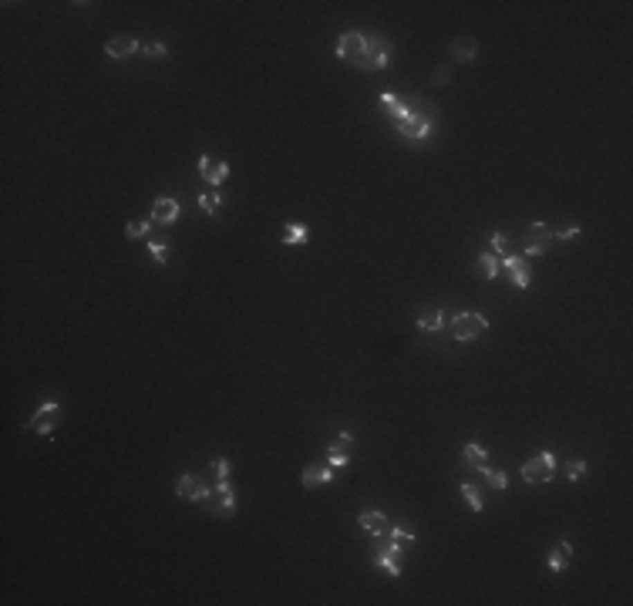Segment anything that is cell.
Here are the masks:
<instances>
[{"label": "cell", "mask_w": 633, "mask_h": 606, "mask_svg": "<svg viewBox=\"0 0 633 606\" xmlns=\"http://www.w3.org/2000/svg\"><path fill=\"white\" fill-rule=\"evenodd\" d=\"M387 41H380L374 34L364 30H347L337 41V57L354 64L357 71H384L387 68Z\"/></svg>", "instance_id": "6da1fadb"}, {"label": "cell", "mask_w": 633, "mask_h": 606, "mask_svg": "<svg viewBox=\"0 0 633 606\" xmlns=\"http://www.w3.org/2000/svg\"><path fill=\"white\" fill-rule=\"evenodd\" d=\"M522 479L529 481V485H549V481L556 479V454L539 452V454H532V458H526Z\"/></svg>", "instance_id": "7a4b0ae2"}, {"label": "cell", "mask_w": 633, "mask_h": 606, "mask_svg": "<svg viewBox=\"0 0 633 606\" xmlns=\"http://www.w3.org/2000/svg\"><path fill=\"white\" fill-rule=\"evenodd\" d=\"M485 330H488V320H485L481 313H475V310H461V313L452 317V337H455L458 344L475 340V337H481Z\"/></svg>", "instance_id": "3957f363"}, {"label": "cell", "mask_w": 633, "mask_h": 606, "mask_svg": "<svg viewBox=\"0 0 633 606\" xmlns=\"http://www.w3.org/2000/svg\"><path fill=\"white\" fill-rule=\"evenodd\" d=\"M61 425V404L57 401H44L37 411H34V418L27 421V428L34 431V434H41V438H51L54 431Z\"/></svg>", "instance_id": "277c9868"}, {"label": "cell", "mask_w": 633, "mask_h": 606, "mask_svg": "<svg viewBox=\"0 0 633 606\" xmlns=\"http://www.w3.org/2000/svg\"><path fill=\"white\" fill-rule=\"evenodd\" d=\"M176 495H178V499H185V502H209V495H212V485H209L203 475H192V472H185V475H178V479H176Z\"/></svg>", "instance_id": "5b68a950"}, {"label": "cell", "mask_w": 633, "mask_h": 606, "mask_svg": "<svg viewBox=\"0 0 633 606\" xmlns=\"http://www.w3.org/2000/svg\"><path fill=\"white\" fill-rule=\"evenodd\" d=\"M549 243H553V229L535 219V223H529L526 236H522V252L526 256H542V252L549 250Z\"/></svg>", "instance_id": "8992f818"}, {"label": "cell", "mask_w": 633, "mask_h": 606, "mask_svg": "<svg viewBox=\"0 0 633 606\" xmlns=\"http://www.w3.org/2000/svg\"><path fill=\"white\" fill-rule=\"evenodd\" d=\"M209 505H212V512L219 515V519H229L232 512H236V492H232V485L229 479H219L212 485V495H209Z\"/></svg>", "instance_id": "52a82bcc"}, {"label": "cell", "mask_w": 633, "mask_h": 606, "mask_svg": "<svg viewBox=\"0 0 633 606\" xmlns=\"http://www.w3.org/2000/svg\"><path fill=\"white\" fill-rule=\"evenodd\" d=\"M398 131H401L405 138H411V142H428L431 115H425V111H411L405 122H398Z\"/></svg>", "instance_id": "ba28073f"}, {"label": "cell", "mask_w": 633, "mask_h": 606, "mask_svg": "<svg viewBox=\"0 0 633 606\" xmlns=\"http://www.w3.org/2000/svg\"><path fill=\"white\" fill-rule=\"evenodd\" d=\"M178 216H182V205H178L172 196H158L149 219H152L155 226H172V223H178Z\"/></svg>", "instance_id": "9c48e42d"}, {"label": "cell", "mask_w": 633, "mask_h": 606, "mask_svg": "<svg viewBox=\"0 0 633 606\" xmlns=\"http://www.w3.org/2000/svg\"><path fill=\"white\" fill-rule=\"evenodd\" d=\"M199 176L216 189V185H223L229 178V162L223 158H212V155H199Z\"/></svg>", "instance_id": "30bf717a"}, {"label": "cell", "mask_w": 633, "mask_h": 606, "mask_svg": "<svg viewBox=\"0 0 633 606\" xmlns=\"http://www.w3.org/2000/svg\"><path fill=\"white\" fill-rule=\"evenodd\" d=\"M448 54H452V61H458V64H472L479 57V41L468 37V34H458L455 41L448 44Z\"/></svg>", "instance_id": "8fae6325"}, {"label": "cell", "mask_w": 633, "mask_h": 606, "mask_svg": "<svg viewBox=\"0 0 633 606\" xmlns=\"http://www.w3.org/2000/svg\"><path fill=\"white\" fill-rule=\"evenodd\" d=\"M135 50H142V44H138L135 37H128V34H115V37H108V44H104V57L122 61V57H131Z\"/></svg>", "instance_id": "7c38bea8"}, {"label": "cell", "mask_w": 633, "mask_h": 606, "mask_svg": "<svg viewBox=\"0 0 633 606\" xmlns=\"http://www.w3.org/2000/svg\"><path fill=\"white\" fill-rule=\"evenodd\" d=\"M502 270H506L508 279H512L519 290H529L532 286V277H529V270H526V259H522V256H512V252L502 256Z\"/></svg>", "instance_id": "4fadbf2b"}, {"label": "cell", "mask_w": 633, "mask_h": 606, "mask_svg": "<svg viewBox=\"0 0 633 606\" xmlns=\"http://www.w3.org/2000/svg\"><path fill=\"white\" fill-rule=\"evenodd\" d=\"M357 522H360V529H367L371 535H378V539L391 529V519H387L380 508H364V512L357 515Z\"/></svg>", "instance_id": "5bb4252c"}, {"label": "cell", "mask_w": 633, "mask_h": 606, "mask_svg": "<svg viewBox=\"0 0 633 606\" xmlns=\"http://www.w3.org/2000/svg\"><path fill=\"white\" fill-rule=\"evenodd\" d=\"M380 539H384V542H380L384 549H391V553H398V556H401V553L407 549V546L414 542V535H411V532H407V529H394V526L384 532Z\"/></svg>", "instance_id": "9a60e30c"}, {"label": "cell", "mask_w": 633, "mask_h": 606, "mask_svg": "<svg viewBox=\"0 0 633 606\" xmlns=\"http://www.w3.org/2000/svg\"><path fill=\"white\" fill-rule=\"evenodd\" d=\"M333 479V468L330 465H306L300 481H304V488H317V485H327Z\"/></svg>", "instance_id": "2e32d148"}, {"label": "cell", "mask_w": 633, "mask_h": 606, "mask_svg": "<svg viewBox=\"0 0 633 606\" xmlns=\"http://www.w3.org/2000/svg\"><path fill=\"white\" fill-rule=\"evenodd\" d=\"M378 101H380V108H384V111L394 118V125H398V122H405L407 115H411V108H407V104L398 98V95H391V91H384Z\"/></svg>", "instance_id": "e0dca14e"}, {"label": "cell", "mask_w": 633, "mask_h": 606, "mask_svg": "<svg viewBox=\"0 0 633 606\" xmlns=\"http://www.w3.org/2000/svg\"><path fill=\"white\" fill-rule=\"evenodd\" d=\"M569 559H573V546H569L566 539H559L556 546H553V553H549V569H553V573H566Z\"/></svg>", "instance_id": "ac0fdd59"}, {"label": "cell", "mask_w": 633, "mask_h": 606, "mask_svg": "<svg viewBox=\"0 0 633 606\" xmlns=\"http://www.w3.org/2000/svg\"><path fill=\"white\" fill-rule=\"evenodd\" d=\"M374 562H378L387 576H394V580L401 576V556L398 553H391V549H384V546H380V553L374 556Z\"/></svg>", "instance_id": "d6986e66"}, {"label": "cell", "mask_w": 633, "mask_h": 606, "mask_svg": "<svg viewBox=\"0 0 633 606\" xmlns=\"http://www.w3.org/2000/svg\"><path fill=\"white\" fill-rule=\"evenodd\" d=\"M461 465H465V468H481V465H488V452L472 441V445L461 448Z\"/></svg>", "instance_id": "ffe728a7"}, {"label": "cell", "mask_w": 633, "mask_h": 606, "mask_svg": "<svg viewBox=\"0 0 633 606\" xmlns=\"http://www.w3.org/2000/svg\"><path fill=\"white\" fill-rule=\"evenodd\" d=\"M306 239H310V229L304 226V223H286V229H283V246H304Z\"/></svg>", "instance_id": "44dd1931"}, {"label": "cell", "mask_w": 633, "mask_h": 606, "mask_svg": "<svg viewBox=\"0 0 633 606\" xmlns=\"http://www.w3.org/2000/svg\"><path fill=\"white\" fill-rule=\"evenodd\" d=\"M479 270L485 279H495L502 273V256H495V252H481L479 256Z\"/></svg>", "instance_id": "7402d4cb"}, {"label": "cell", "mask_w": 633, "mask_h": 606, "mask_svg": "<svg viewBox=\"0 0 633 606\" xmlns=\"http://www.w3.org/2000/svg\"><path fill=\"white\" fill-rule=\"evenodd\" d=\"M441 327H445V313H441V310H428V313L418 317V330L434 333V330H441Z\"/></svg>", "instance_id": "603a6c76"}, {"label": "cell", "mask_w": 633, "mask_h": 606, "mask_svg": "<svg viewBox=\"0 0 633 606\" xmlns=\"http://www.w3.org/2000/svg\"><path fill=\"white\" fill-rule=\"evenodd\" d=\"M149 229H152V219H131V223H125V236L128 239H145Z\"/></svg>", "instance_id": "cb8c5ba5"}, {"label": "cell", "mask_w": 633, "mask_h": 606, "mask_svg": "<svg viewBox=\"0 0 633 606\" xmlns=\"http://www.w3.org/2000/svg\"><path fill=\"white\" fill-rule=\"evenodd\" d=\"M479 472L485 475V481H488L492 488H508V475H506V472H499V468H488V465H481Z\"/></svg>", "instance_id": "d4e9b609"}, {"label": "cell", "mask_w": 633, "mask_h": 606, "mask_svg": "<svg viewBox=\"0 0 633 606\" xmlns=\"http://www.w3.org/2000/svg\"><path fill=\"white\" fill-rule=\"evenodd\" d=\"M461 495H465V502L472 505V512H481V508H485V502H481V495H479V488H475V485H468V481H465V485H461Z\"/></svg>", "instance_id": "484cf974"}, {"label": "cell", "mask_w": 633, "mask_h": 606, "mask_svg": "<svg viewBox=\"0 0 633 606\" xmlns=\"http://www.w3.org/2000/svg\"><path fill=\"white\" fill-rule=\"evenodd\" d=\"M219 202H223V199H219V192L212 189V192H203V196H199V209L212 216V212H219Z\"/></svg>", "instance_id": "4316f807"}, {"label": "cell", "mask_w": 633, "mask_h": 606, "mask_svg": "<svg viewBox=\"0 0 633 606\" xmlns=\"http://www.w3.org/2000/svg\"><path fill=\"white\" fill-rule=\"evenodd\" d=\"M327 461H330V468H333V472H340V468H347V465H351L347 452H337V448H330L327 452Z\"/></svg>", "instance_id": "83f0119b"}, {"label": "cell", "mask_w": 633, "mask_h": 606, "mask_svg": "<svg viewBox=\"0 0 633 606\" xmlns=\"http://www.w3.org/2000/svg\"><path fill=\"white\" fill-rule=\"evenodd\" d=\"M508 246H512V239H508L506 232H495L492 236V252L495 256H508Z\"/></svg>", "instance_id": "f1b7e54d"}, {"label": "cell", "mask_w": 633, "mask_h": 606, "mask_svg": "<svg viewBox=\"0 0 633 606\" xmlns=\"http://www.w3.org/2000/svg\"><path fill=\"white\" fill-rule=\"evenodd\" d=\"M149 256H152L155 263H158V266H165V259H169V246H165V243H149Z\"/></svg>", "instance_id": "f546056e"}, {"label": "cell", "mask_w": 633, "mask_h": 606, "mask_svg": "<svg viewBox=\"0 0 633 606\" xmlns=\"http://www.w3.org/2000/svg\"><path fill=\"white\" fill-rule=\"evenodd\" d=\"M582 475H586V461H580V458H576V461H569V465H566V479H569V481H580Z\"/></svg>", "instance_id": "4dcf8cb0"}, {"label": "cell", "mask_w": 633, "mask_h": 606, "mask_svg": "<svg viewBox=\"0 0 633 606\" xmlns=\"http://www.w3.org/2000/svg\"><path fill=\"white\" fill-rule=\"evenodd\" d=\"M142 50H145L149 57H165V54H169V48H165L162 41H149V44H142Z\"/></svg>", "instance_id": "1f68e13d"}, {"label": "cell", "mask_w": 633, "mask_h": 606, "mask_svg": "<svg viewBox=\"0 0 633 606\" xmlns=\"http://www.w3.org/2000/svg\"><path fill=\"white\" fill-rule=\"evenodd\" d=\"M212 475H216V481L229 479V458H216V461H212Z\"/></svg>", "instance_id": "d6a6232c"}, {"label": "cell", "mask_w": 633, "mask_h": 606, "mask_svg": "<svg viewBox=\"0 0 633 606\" xmlns=\"http://www.w3.org/2000/svg\"><path fill=\"white\" fill-rule=\"evenodd\" d=\"M351 441H354V438H351V431H340V434L333 438V445H330V448H337V452H347V448H351Z\"/></svg>", "instance_id": "836d02e7"}, {"label": "cell", "mask_w": 633, "mask_h": 606, "mask_svg": "<svg viewBox=\"0 0 633 606\" xmlns=\"http://www.w3.org/2000/svg\"><path fill=\"white\" fill-rule=\"evenodd\" d=\"M573 236H580V226L576 223H569V226H562L553 232V239H573Z\"/></svg>", "instance_id": "e575fe53"}]
</instances>
